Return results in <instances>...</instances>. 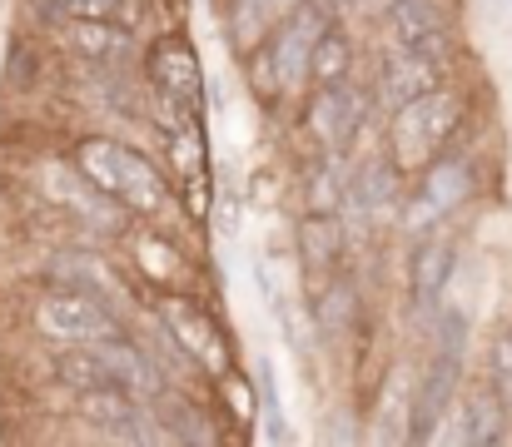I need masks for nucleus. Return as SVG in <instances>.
Wrapping results in <instances>:
<instances>
[{"label":"nucleus","mask_w":512,"mask_h":447,"mask_svg":"<svg viewBox=\"0 0 512 447\" xmlns=\"http://www.w3.org/2000/svg\"><path fill=\"white\" fill-rule=\"evenodd\" d=\"M463 120V100L443 85H428L418 90L413 100L393 105V135H388V164L398 174H418L423 164H433L448 135L458 130Z\"/></svg>","instance_id":"1"},{"label":"nucleus","mask_w":512,"mask_h":447,"mask_svg":"<svg viewBox=\"0 0 512 447\" xmlns=\"http://www.w3.org/2000/svg\"><path fill=\"white\" fill-rule=\"evenodd\" d=\"M329 20H334V10H329L324 0H299V5L264 35V45H259V55H254V85H259L264 95H289V90H299V85H304V70H309V50H314V40L329 30Z\"/></svg>","instance_id":"2"},{"label":"nucleus","mask_w":512,"mask_h":447,"mask_svg":"<svg viewBox=\"0 0 512 447\" xmlns=\"http://www.w3.org/2000/svg\"><path fill=\"white\" fill-rule=\"evenodd\" d=\"M75 169L105 199H115L120 209H135V214H160L165 209V179H160V169L145 154L115 145V140H80Z\"/></svg>","instance_id":"3"},{"label":"nucleus","mask_w":512,"mask_h":447,"mask_svg":"<svg viewBox=\"0 0 512 447\" xmlns=\"http://www.w3.org/2000/svg\"><path fill=\"white\" fill-rule=\"evenodd\" d=\"M35 328L60 343V348H75V343H95V338H110L120 333L115 318L105 313V303H95V294L85 289H55L35 303Z\"/></svg>","instance_id":"4"},{"label":"nucleus","mask_w":512,"mask_h":447,"mask_svg":"<svg viewBox=\"0 0 512 447\" xmlns=\"http://www.w3.org/2000/svg\"><path fill=\"white\" fill-rule=\"evenodd\" d=\"M458 328H463V318H448V343H443V353L433 358V368L423 373V388L413 393L408 443H418V438H438L448 408L458 403V373H463V363H458Z\"/></svg>","instance_id":"5"},{"label":"nucleus","mask_w":512,"mask_h":447,"mask_svg":"<svg viewBox=\"0 0 512 447\" xmlns=\"http://www.w3.org/2000/svg\"><path fill=\"white\" fill-rule=\"evenodd\" d=\"M160 318H165V328L174 333V343H179L199 368H209V373H224V368H229V343L219 338V328H214L194 303L165 298V303H160Z\"/></svg>","instance_id":"6"},{"label":"nucleus","mask_w":512,"mask_h":447,"mask_svg":"<svg viewBox=\"0 0 512 447\" xmlns=\"http://www.w3.org/2000/svg\"><path fill=\"white\" fill-rule=\"evenodd\" d=\"M150 80H155L160 95H170L174 105L199 100L204 75H199V55H194V45L184 35H165V40L150 45Z\"/></svg>","instance_id":"7"},{"label":"nucleus","mask_w":512,"mask_h":447,"mask_svg":"<svg viewBox=\"0 0 512 447\" xmlns=\"http://www.w3.org/2000/svg\"><path fill=\"white\" fill-rule=\"evenodd\" d=\"M363 110H368V100L353 90V85H324V95L309 105V130H314V140L329 149H343L353 135H358V125H363Z\"/></svg>","instance_id":"8"},{"label":"nucleus","mask_w":512,"mask_h":447,"mask_svg":"<svg viewBox=\"0 0 512 447\" xmlns=\"http://www.w3.org/2000/svg\"><path fill=\"white\" fill-rule=\"evenodd\" d=\"M453 418V433L448 443H473V447H488V443H503V428H508V408L498 393H473L463 408L453 403L448 408Z\"/></svg>","instance_id":"9"},{"label":"nucleus","mask_w":512,"mask_h":447,"mask_svg":"<svg viewBox=\"0 0 512 447\" xmlns=\"http://www.w3.org/2000/svg\"><path fill=\"white\" fill-rule=\"evenodd\" d=\"M45 189H50L60 204H70L85 224H95V229H120V204L105 199L85 174H60V169H50V174H45Z\"/></svg>","instance_id":"10"},{"label":"nucleus","mask_w":512,"mask_h":447,"mask_svg":"<svg viewBox=\"0 0 512 447\" xmlns=\"http://www.w3.org/2000/svg\"><path fill=\"white\" fill-rule=\"evenodd\" d=\"M343 204L363 219H383L398 209V169L393 164H368L358 179L343 184Z\"/></svg>","instance_id":"11"},{"label":"nucleus","mask_w":512,"mask_h":447,"mask_svg":"<svg viewBox=\"0 0 512 447\" xmlns=\"http://www.w3.org/2000/svg\"><path fill=\"white\" fill-rule=\"evenodd\" d=\"M453 254H458V244L448 234H428L413 249V298L418 303H438L443 284L453 279Z\"/></svg>","instance_id":"12"},{"label":"nucleus","mask_w":512,"mask_h":447,"mask_svg":"<svg viewBox=\"0 0 512 447\" xmlns=\"http://www.w3.org/2000/svg\"><path fill=\"white\" fill-rule=\"evenodd\" d=\"M428 85H438V65L433 60H418V55H398V60H388L383 65V75H378V95H383V105H403V100H413L418 90H428Z\"/></svg>","instance_id":"13"},{"label":"nucleus","mask_w":512,"mask_h":447,"mask_svg":"<svg viewBox=\"0 0 512 447\" xmlns=\"http://www.w3.org/2000/svg\"><path fill=\"white\" fill-rule=\"evenodd\" d=\"M428 174H423V199L438 209V214H448V209H458L463 199H468V189H473V169L463 164V159H443V164H423Z\"/></svg>","instance_id":"14"},{"label":"nucleus","mask_w":512,"mask_h":447,"mask_svg":"<svg viewBox=\"0 0 512 447\" xmlns=\"http://www.w3.org/2000/svg\"><path fill=\"white\" fill-rule=\"evenodd\" d=\"M348 60H353V45L329 25V30L314 40V50H309V70H304V80H314V85H339L343 75H348Z\"/></svg>","instance_id":"15"},{"label":"nucleus","mask_w":512,"mask_h":447,"mask_svg":"<svg viewBox=\"0 0 512 447\" xmlns=\"http://www.w3.org/2000/svg\"><path fill=\"white\" fill-rule=\"evenodd\" d=\"M408 418H413V378H408V368H393V378H388V393H383V403H378L383 438H393V443H408Z\"/></svg>","instance_id":"16"},{"label":"nucleus","mask_w":512,"mask_h":447,"mask_svg":"<svg viewBox=\"0 0 512 447\" xmlns=\"http://www.w3.org/2000/svg\"><path fill=\"white\" fill-rule=\"evenodd\" d=\"M80 40H85L95 55H115V50L125 45V35H115L110 20H80Z\"/></svg>","instance_id":"17"},{"label":"nucleus","mask_w":512,"mask_h":447,"mask_svg":"<svg viewBox=\"0 0 512 447\" xmlns=\"http://www.w3.org/2000/svg\"><path fill=\"white\" fill-rule=\"evenodd\" d=\"M493 378H498L503 408H512V333H503V338L493 343Z\"/></svg>","instance_id":"18"},{"label":"nucleus","mask_w":512,"mask_h":447,"mask_svg":"<svg viewBox=\"0 0 512 447\" xmlns=\"http://www.w3.org/2000/svg\"><path fill=\"white\" fill-rule=\"evenodd\" d=\"M75 20H110L120 10V0H60Z\"/></svg>","instance_id":"19"}]
</instances>
